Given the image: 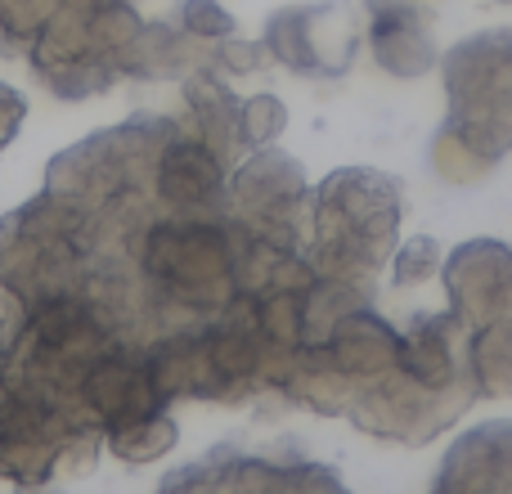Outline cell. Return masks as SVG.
Returning <instances> with one entry per match:
<instances>
[{
	"label": "cell",
	"instance_id": "4fadbf2b",
	"mask_svg": "<svg viewBox=\"0 0 512 494\" xmlns=\"http://www.w3.org/2000/svg\"><path fill=\"white\" fill-rule=\"evenodd\" d=\"M508 5H512V0H508Z\"/></svg>",
	"mask_w": 512,
	"mask_h": 494
},
{
	"label": "cell",
	"instance_id": "9c48e42d",
	"mask_svg": "<svg viewBox=\"0 0 512 494\" xmlns=\"http://www.w3.org/2000/svg\"><path fill=\"white\" fill-rule=\"evenodd\" d=\"M171 18H176L189 36H198V41H207V45H216V41L239 32L234 14L221 5V0H180V5L171 9Z\"/></svg>",
	"mask_w": 512,
	"mask_h": 494
},
{
	"label": "cell",
	"instance_id": "52a82bcc",
	"mask_svg": "<svg viewBox=\"0 0 512 494\" xmlns=\"http://www.w3.org/2000/svg\"><path fill=\"white\" fill-rule=\"evenodd\" d=\"M468 373L486 396L512 391V319H495L477 342H468Z\"/></svg>",
	"mask_w": 512,
	"mask_h": 494
},
{
	"label": "cell",
	"instance_id": "6da1fadb",
	"mask_svg": "<svg viewBox=\"0 0 512 494\" xmlns=\"http://www.w3.org/2000/svg\"><path fill=\"white\" fill-rule=\"evenodd\" d=\"M140 0H0V50L23 54L59 99H86L131 77L149 18Z\"/></svg>",
	"mask_w": 512,
	"mask_h": 494
},
{
	"label": "cell",
	"instance_id": "7a4b0ae2",
	"mask_svg": "<svg viewBox=\"0 0 512 494\" xmlns=\"http://www.w3.org/2000/svg\"><path fill=\"white\" fill-rule=\"evenodd\" d=\"M441 72L450 90L445 140L477 162L504 158L512 149V27L459 41Z\"/></svg>",
	"mask_w": 512,
	"mask_h": 494
},
{
	"label": "cell",
	"instance_id": "8992f818",
	"mask_svg": "<svg viewBox=\"0 0 512 494\" xmlns=\"http://www.w3.org/2000/svg\"><path fill=\"white\" fill-rule=\"evenodd\" d=\"M432 494H512V423H490L463 436Z\"/></svg>",
	"mask_w": 512,
	"mask_h": 494
},
{
	"label": "cell",
	"instance_id": "30bf717a",
	"mask_svg": "<svg viewBox=\"0 0 512 494\" xmlns=\"http://www.w3.org/2000/svg\"><path fill=\"white\" fill-rule=\"evenodd\" d=\"M288 126V108L279 104L274 95H252L243 99L239 108V135H243V149H265L274 135Z\"/></svg>",
	"mask_w": 512,
	"mask_h": 494
},
{
	"label": "cell",
	"instance_id": "277c9868",
	"mask_svg": "<svg viewBox=\"0 0 512 494\" xmlns=\"http://www.w3.org/2000/svg\"><path fill=\"white\" fill-rule=\"evenodd\" d=\"M364 27L355 5L346 0H319V5L274 9L265 23V50L274 63L292 68L297 77H342L355 63Z\"/></svg>",
	"mask_w": 512,
	"mask_h": 494
},
{
	"label": "cell",
	"instance_id": "3957f363",
	"mask_svg": "<svg viewBox=\"0 0 512 494\" xmlns=\"http://www.w3.org/2000/svg\"><path fill=\"white\" fill-rule=\"evenodd\" d=\"M405 203L400 185L382 171H337L319 185L315 198V234L324 243V261L333 265L328 274H355L378 265L396 234Z\"/></svg>",
	"mask_w": 512,
	"mask_h": 494
},
{
	"label": "cell",
	"instance_id": "ba28073f",
	"mask_svg": "<svg viewBox=\"0 0 512 494\" xmlns=\"http://www.w3.org/2000/svg\"><path fill=\"white\" fill-rule=\"evenodd\" d=\"M108 445H113V454H122V459H131V463H149L176 445V423L158 409V414L135 418V423L108 432Z\"/></svg>",
	"mask_w": 512,
	"mask_h": 494
},
{
	"label": "cell",
	"instance_id": "5b68a950",
	"mask_svg": "<svg viewBox=\"0 0 512 494\" xmlns=\"http://www.w3.org/2000/svg\"><path fill=\"white\" fill-rule=\"evenodd\" d=\"M364 36L378 68L391 77H423L441 63L427 14L414 0H364Z\"/></svg>",
	"mask_w": 512,
	"mask_h": 494
},
{
	"label": "cell",
	"instance_id": "8fae6325",
	"mask_svg": "<svg viewBox=\"0 0 512 494\" xmlns=\"http://www.w3.org/2000/svg\"><path fill=\"white\" fill-rule=\"evenodd\" d=\"M436 261H441V252H436V243L432 239H414V243H405L400 247V256H396V283H423V279H432L436 274Z\"/></svg>",
	"mask_w": 512,
	"mask_h": 494
},
{
	"label": "cell",
	"instance_id": "7c38bea8",
	"mask_svg": "<svg viewBox=\"0 0 512 494\" xmlns=\"http://www.w3.org/2000/svg\"><path fill=\"white\" fill-rule=\"evenodd\" d=\"M23 117H27V99L18 95V90L0 86V149H5V144L18 135V126H23Z\"/></svg>",
	"mask_w": 512,
	"mask_h": 494
}]
</instances>
